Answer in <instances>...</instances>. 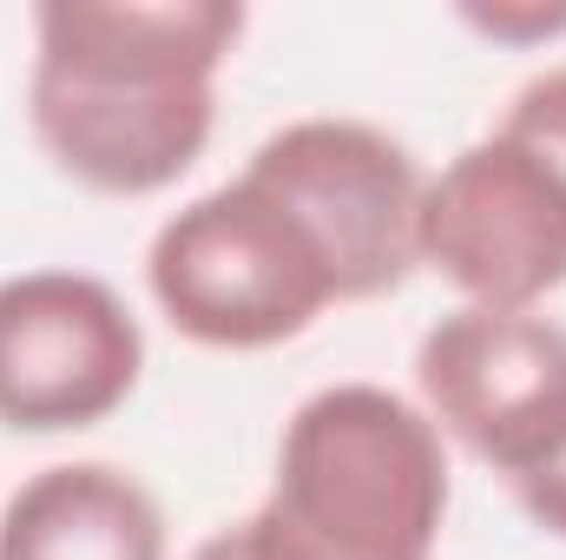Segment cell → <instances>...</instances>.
<instances>
[{
	"instance_id": "obj_7",
	"label": "cell",
	"mask_w": 566,
	"mask_h": 560,
	"mask_svg": "<svg viewBox=\"0 0 566 560\" xmlns=\"http://www.w3.org/2000/svg\"><path fill=\"white\" fill-rule=\"evenodd\" d=\"M145 330L126 297L93 271L0 278V428H93L139 390Z\"/></svg>"
},
{
	"instance_id": "obj_5",
	"label": "cell",
	"mask_w": 566,
	"mask_h": 560,
	"mask_svg": "<svg viewBox=\"0 0 566 560\" xmlns=\"http://www.w3.org/2000/svg\"><path fill=\"white\" fill-rule=\"evenodd\" d=\"M416 265L468 303L534 310L566 283V178L507 133L461 145L422 185Z\"/></svg>"
},
{
	"instance_id": "obj_3",
	"label": "cell",
	"mask_w": 566,
	"mask_h": 560,
	"mask_svg": "<svg viewBox=\"0 0 566 560\" xmlns=\"http://www.w3.org/2000/svg\"><path fill=\"white\" fill-rule=\"evenodd\" d=\"M145 283L171 330L205 350H271L303 336L336 303L323 245L251 172L158 225Z\"/></svg>"
},
{
	"instance_id": "obj_2",
	"label": "cell",
	"mask_w": 566,
	"mask_h": 560,
	"mask_svg": "<svg viewBox=\"0 0 566 560\" xmlns=\"http://www.w3.org/2000/svg\"><path fill=\"white\" fill-rule=\"evenodd\" d=\"M448 448L409 396L329 383L296 403L271 495L231 521L238 560H434Z\"/></svg>"
},
{
	"instance_id": "obj_8",
	"label": "cell",
	"mask_w": 566,
	"mask_h": 560,
	"mask_svg": "<svg viewBox=\"0 0 566 560\" xmlns=\"http://www.w3.org/2000/svg\"><path fill=\"white\" fill-rule=\"evenodd\" d=\"M0 560H165V515L113 462H53L0 508Z\"/></svg>"
},
{
	"instance_id": "obj_4",
	"label": "cell",
	"mask_w": 566,
	"mask_h": 560,
	"mask_svg": "<svg viewBox=\"0 0 566 560\" xmlns=\"http://www.w3.org/2000/svg\"><path fill=\"white\" fill-rule=\"evenodd\" d=\"M244 172L310 225L329 258L336 303H369L409 283L428 178L402 139L336 113L290 120L244 158Z\"/></svg>"
},
{
	"instance_id": "obj_9",
	"label": "cell",
	"mask_w": 566,
	"mask_h": 560,
	"mask_svg": "<svg viewBox=\"0 0 566 560\" xmlns=\"http://www.w3.org/2000/svg\"><path fill=\"white\" fill-rule=\"evenodd\" d=\"M494 133H507V139H521L527 152H541V158L566 178V60L547 66V73H534V80L507 100V113H501Z\"/></svg>"
},
{
	"instance_id": "obj_10",
	"label": "cell",
	"mask_w": 566,
	"mask_h": 560,
	"mask_svg": "<svg viewBox=\"0 0 566 560\" xmlns=\"http://www.w3.org/2000/svg\"><path fill=\"white\" fill-rule=\"evenodd\" d=\"M514 501L527 508V521L541 528V535H554V541H566V442L534 468V475H521L514 481Z\"/></svg>"
},
{
	"instance_id": "obj_6",
	"label": "cell",
	"mask_w": 566,
	"mask_h": 560,
	"mask_svg": "<svg viewBox=\"0 0 566 560\" xmlns=\"http://www.w3.org/2000/svg\"><path fill=\"white\" fill-rule=\"evenodd\" d=\"M428 422L507 481L566 442V323L541 310H448L416 350Z\"/></svg>"
},
{
	"instance_id": "obj_12",
	"label": "cell",
	"mask_w": 566,
	"mask_h": 560,
	"mask_svg": "<svg viewBox=\"0 0 566 560\" xmlns=\"http://www.w3.org/2000/svg\"><path fill=\"white\" fill-rule=\"evenodd\" d=\"M185 560H238V541H231V528H218V535H205V541H198V548H191Z\"/></svg>"
},
{
	"instance_id": "obj_11",
	"label": "cell",
	"mask_w": 566,
	"mask_h": 560,
	"mask_svg": "<svg viewBox=\"0 0 566 560\" xmlns=\"http://www.w3.org/2000/svg\"><path fill=\"white\" fill-rule=\"evenodd\" d=\"M461 20L488 40H514V46H534V40H554L566 33V7H461Z\"/></svg>"
},
{
	"instance_id": "obj_1",
	"label": "cell",
	"mask_w": 566,
	"mask_h": 560,
	"mask_svg": "<svg viewBox=\"0 0 566 560\" xmlns=\"http://www.w3.org/2000/svg\"><path fill=\"white\" fill-rule=\"evenodd\" d=\"M238 40V0H46L27 80L33 139L86 191L151 198L205 158Z\"/></svg>"
}]
</instances>
